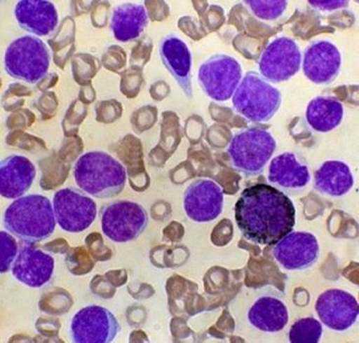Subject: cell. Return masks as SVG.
<instances>
[{"label":"cell","mask_w":359,"mask_h":343,"mask_svg":"<svg viewBox=\"0 0 359 343\" xmlns=\"http://www.w3.org/2000/svg\"><path fill=\"white\" fill-rule=\"evenodd\" d=\"M296 215L291 198L265 183L245 188L235 205L238 230L245 239L259 245L276 244L292 232Z\"/></svg>","instance_id":"6da1fadb"},{"label":"cell","mask_w":359,"mask_h":343,"mask_svg":"<svg viewBox=\"0 0 359 343\" xmlns=\"http://www.w3.org/2000/svg\"><path fill=\"white\" fill-rule=\"evenodd\" d=\"M53 204L41 195L22 196L4 213V227L25 244H34L48 239L56 227Z\"/></svg>","instance_id":"7a4b0ae2"},{"label":"cell","mask_w":359,"mask_h":343,"mask_svg":"<svg viewBox=\"0 0 359 343\" xmlns=\"http://www.w3.org/2000/svg\"><path fill=\"white\" fill-rule=\"evenodd\" d=\"M74 178L83 192L98 200L114 197L124 190L126 168L104 151H90L74 166Z\"/></svg>","instance_id":"3957f363"},{"label":"cell","mask_w":359,"mask_h":343,"mask_svg":"<svg viewBox=\"0 0 359 343\" xmlns=\"http://www.w3.org/2000/svg\"><path fill=\"white\" fill-rule=\"evenodd\" d=\"M233 109L252 122H266L281 106L282 94L260 74L248 72L233 94Z\"/></svg>","instance_id":"277c9868"},{"label":"cell","mask_w":359,"mask_h":343,"mask_svg":"<svg viewBox=\"0 0 359 343\" xmlns=\"http://www.w3.org/2000/svg\"><path fill=\"white\" fill-rule=\"evenodd\" d=\"M49 66L50 51L38 36H19L5 51V71L15 80L36 85L46 77Z\"/></svg>","instance_id":"5b68a950"},{"label":"cell","mask_w":359,"mask_h":343,"mask_svg":"<svg viewBox=\"0 0 359 343\" xmlns=\"http://www.w3.org/2000/svg\"><path fill=\"white\" fill-rule=\"evenodd\" d=\"M276 147V139L269 132L250 127L233 136L227 152L236 170L247 176H257L264 171Z\"/></svg>","instance_id":"8992f818"},{"label":"cell","mask_w":359,"mask_h":343,"mask_svg":"<svg viewBox=\"0 0 359 343\" xmlns=\"http://www.w3.org/2000/svg\"><path fill=\"white\" fill-rule=\"evenodd\" d=\"M149 220L144 206L134 201H113L100 211L103 234L118 244L137 239L147 230Z\"/></svg>","instance_id":"52a82bcc"},{"label":"cell","mask_w":359,"mask_h":343,"mask_svg":"<svg viewBox=\"0 0 359 343\" xmlns=\"http://www.w3.org/2000/svg\"><path fill=\"white\" fill-rule=\"evenodd\" d=\"M201 90L215 102H227L243 78V68L237 59L227 54H215L204 61L198 69Z\"/></svg>","instance_id":"ba28073f"},{"label":"cell","mask_w":359,"mask_h":343,"mask_svg":"<svg viewBox=\"0 0 359 343\" xmlns=\"http://www.w3.org/2000/svg\"><path fill=\"white\" fill-rule=\"evenodd\" d=\"M53 204L56 222L65 232H82L97 219V203L78 188H65L56 191Z\"/></svg>","instance_id":"9c48e42d"},{"label":"cell","mask_w":359,"mask_h":343,"mask_svg":"<svg viewBox=\"0 0 359 343\" xmlns=\"http://www.w3.org/2000/svg\"><path fill=\"white\" fill-rule=\"evenodd\" d=\"M301 48L294 39L289 36H278L263 50L258 59L260 75L267 82H287L302 67Z\"/></svg>","instance_id":"30bf717a"},{"label":"cell","mask_w":359,"mask_h":343,"mask_svg":"<svg viewBox=\"0 0 359 343\" xmlns=\"http://www.w3.org/2000/svg\"><path fill=\"white\" fill-rule=\"evenodd\" d=\"M70 330L76 343H109L121 332V326L107 308L90 305L75 314Z\"/></svg>","instance_id":"8fae6325"},{"label":"cell","mask_w":359,"mask_h":343,"mask_svg":"<svg viewBox=\"0 0 359 343\" xmlns=\"http://www.w3.org/2000/svg\"><path fill=\"white\" fill-rule=\"evenodd\" d=\"M272 253L282 268L302 271L316 264L320 247L316 235L311 232H291L275 244Z\"/></svg>","instance_id":"7c38bea8"},{"label":"cell","mask_w":359,"mask_h":343,"mask_svg":"<svg viewBox=\"0 0 359 343\" xmlns=\"http://www.w3.org/2000/svg\"><path fill=\"white\" fill-rule=\"evenodd\" d=\"M223 206V190L215 181L198 178L184 190V213L194 222L208 223L217 219Z\"/></svg>","instance_id":"4fadbf2b"},{"label":"cell","mask_w":359,"mask_h":343,"mask_svg":"<svg viewBox=\"0 0 359 343\" xmlns=\"http://www.w3.org/2000/svg\"><path fill=\"white\" fill-rule=\"evenodd\" d=\"M304 75L316 85H330L341 72V54L335 43L319 39L307 46L302 61Z\"/></svg>","instance_id":"5bb4252c"},{"label":"cell","mask_w":359,"mask_h":343,"mask_svg":"<svg viewBox=\"0 0 359 343\" xmlns=\"http://www.w3.org/2000/svg\"><path fill=\"white\" fill-rule=\"evenodd\" d=\"M317 315L331 330L344 332L353 327L358 320V302L355 296L341 289H328L317 298Z\"/></svg>","instance_id":"9a60e30c"},{"label":"cell","mask_w":359,"mask_h":343,"mask_svg":"<svg viewBox=\"0 0 359 343\" xmlns=\"http://www.w3.org/2000/svg\"><path fill=\"white\" fill-rule=\"evenodd\" d=\"M55 261L50 254L21 242L19 253L12 265V274L20 283L32 288H41L53 279Z\"/></svg>","instance_id":"2e32d148"},{"label":"cell","mask_w":359,"mask_h":343,"mask_svg":"<svg viewBox=\"0 0 359 343\" xmlns=\"http://www.w3.org/2000/svg\"><path fill=\"white\" fill-rule=\"evenodd\" d=\"M311 180L306 161L294 152H284L275 157L268 169V181L283 192H299Z\"/></svg>","instance_id":"e0dca14e"},{"label":"cell","mask_w":359,"mask_h":343,"mask_svg":"<svg viewBox=\"0 0 359 343\" xmlns=\"http://www.w3.org/2000/svg\"><path fill=\"white\" fill-rule=\"evenodd\" d=\"M159 54L162 62L169 73L175 78L179 87L189 99H193V83H191V52L188 44L183 39L168 34L159 43Z\"/></svg>","instance_id":"ac0fdd59"},{"label":"cell","mask_w":359,"mask_h":343,"mask_svg":"<svg viewBox=\"0 0 359 343\" xmlns=\"http://www.w3.org/2000/svg\"><path fill=\"white\" fill-rule=\"evenodd\" d=\"M20 28L36 36L53 34L59 24L58 11L48 0H21L14 8Z\"/></svg>","instance_id":"d6986e66"},{"label":"cell","mask_w":359,"mask_h":343,"mask_svg":"<svg viewBox=\"0 0 359 343\" xmlns=\"http://www.w3.org/2000/svg\"><path fill=\"white\" fill-rule=\"evenodd\" d=\"M36 169L23 155L7 156L0 163V192L6 200H18L33 186Z\"/></svg>","instance_id":"ffe728a7"},{"label":"cell","mask_w":359,"mask_h":343,"mask_svg":"<svg viewBox=\"0 0 359 343\" xmlns=\"http://www.w3.org/2000/svg\"><path fill=\"white\" fill-rule=\"evenodd\" d=\"M248 318L252 327L262 332H278L286 327L289 310L279 293H265L248 310Z\"/></svg>","instance_id":"44dd1931"},{"label":"cell","mask_w":359,"mask_h":343,"mask_svg":"<svg viewBox=\"0 0 359 343\" xmlns=\"http://www.w3.org/2000/svg\"><path fill=\"white\" fill-rule=\"evenodd\" d=\"M353 185L351 168L343 161L324 162L314 174V188L321 195L341 197L350 192Z\"/></svg>","instance_id":"7402d4cb"},{"label":"cell","mask_w":359,"mask_h":343,"mask_svg":"<svg viewBox=\"0 0 359 343\" xmlns=\"http://www.w3.org/2000/svg\"><path fill=\"white\" fill-rule=\"evenodd\" d=\"M149 24V15L144 5L124 4L113 10L110 28L115 39L129 43L142 36Z\"/></svg>","instance_id":"603a6c76"},{"label":"cell","mask_w":359,"mask_h":343,"mask_svg":"<svg viewBox=\"0 0 359 343\" xmlns=\"http://www.w3.org/2000/svg\"><path fill=\"white\" fill-rule=\"evenodd\" d=\"M306 118L316 132L333 131L343 121V103L336 97H317L307 105Z\"/></svg>","instance_id":"cb8c5ba5"},{"label":"cell","mask_w":359,"mask_h":343,"mask_svg":"<svg viewBox=\"0 0 359 343\" xmlns=\"http://www.w3.org/2000/svg\"><path fill=\"white\" fill-rule=\"evenodd\" d=\"M322 333L323 328L319 321L311 317L302 318L292 326L289 340L292 343H317Z\"/></svg>","instance_id":"d4e9b609"},{"label":"cell","mask_w":359,"mask_h":343,"mask_svg":"<svg viewBox=\"0 0 359 343\" xmlns=\"http://www.w3.org/2000/svg\"><path fill=\"white\" fill-rule=\"evenodd\" d=\"M255 16L264 21H275L281 18L287 10V1L270 0V1H245Z\"/></svg>","instance_id":"484cf974"},{"label":"cell","mask_w":359,"mask_h":343,"mask_svg":"<svg viewBox=\"0 0 359 343\" xmlns=\"http://www.w3.org/2000/svg\"><path fill=\"white\" fill-rule=\"evenodd\" d=\"M0 272L6 273L12 268L15 259L19 253V246L16 240L8 232H0Z\"/></svg>","instance_id":"4316f807"},{"label":"cell","mask_w":359,"mask_h":343,"mask_svg":"<svg viewBox=\"0 0 359 343\" xmlns=\"http://www.w3.org/2000/svg\"><path fill=\"white\" fill-rule=\"evenodd\" d=\"M309 5H311L312 8L320 10V11H332V10H337L344 8L348 6L350 2L348 1H309Z\"/></svg>","instance_id":"83f0119b"}]
</instances>
